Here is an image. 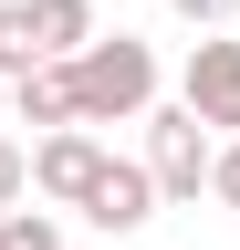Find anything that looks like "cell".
<instances>
[{"mask_svg": "<svg viewBox=\"0 0 240 250\" xmlns=\"http://www.w3.org/2000/svg\"><path fill=\"white\" fill-rule=\"evenodd\" d=\"M32 42H42V62H73L94 42V0H32Z\"/></svg>", "mask_w": 240, "mask_h": 250, "instance_id": "7", "label": "cell"}, {"mask_svg": "<svg viewBox=\"0 0 240 250\" xmlns=\"http://www.w3.org/2000/svg\"><path fill=\"white\" fill-rule=\"evenodd\" d=\"M42 62V42H32V0H0V83H21Z\"/></svg>", "mask_w": 240, "mask_h": 250, "instance_id": "8", "label": "cell"}, {"mask_svg": "<svg viewBox=\"0 0 240 250\" xmlns=\"http://www.w3.org/2000/svg\"><path fill=\"white\" fill-rule=\"evenodd\" d=\"M177 104H188L209 136H240V42H230V31H198V42H188Z\"/></svg>", "mask_w": 240, "mask_h": 250, "instance_id": "3", "label": "cell"}, {"mask_svg": "<svg viewBox=\"0 0 240 250\" xmlns=\"http://www.w3.org/2000/svg\"><path fill=\"white\" fill-rule=\"evenodd\" d=\"M209 167H219V136L188 115V104H146V177H157L167 208H198L209 198Z\"/></svg>", "mask_w": 240, "mask_h": 250, "instance_id": "2", "label": "cell"}, {"mask_svg": "<svg viewBox=\"0 0 240 250\" xmlns=\"http://www.w3.org/2000/svg\"><path fill=\"white\" fill-rule=\"evenodd\" d=\"M0 125H11V83H0Z\"/></svg>", "mask_w": 240, "mask_h": 250, "instance_id": "13", "label": "cell"}, {"mask_svg": "<svg viewBox=\"0 0 240 250\" xmlns=\"http://www.w3.org/2000/svg\"><path fill=\"white\" fill-rule=\"evenodd\" d=\"M21 198H32V146H11V136H0V219H11Z\"/></svg>", "mask_w": 240, "mask_h": 250, "instance_id": "10", "label": "cell"}, {"mask_svg": "<svg viewBox=\"0 0 240 250\" xmlns=\"http://www.w3.org/2000/svg\"><path fill=\"white\" fill-rule=\"evenodd\" d=\"M94 167H105V136H94V125H52V136H32V198H63V208H84Z\"/></svg>", "mask_w": 240, "mask_h": 250, "instance_id": "5", "label": "cell"}, {"mask_svg": "<svg viewBox=\"0 0 240 250\" xmlns=\"http://www.w3.org/2000/svg\"><path fill=\"white\" fill-rule=\"evenodd\" d=\"M167 11H177V21H188V31H219V21L240 11V0H167Z\"/></svg>", "mask_w": 240, "mask_h": 250, "instance_id": "12", "label": "cell"}, {"mask_svg": "<svg viewBox=\"0 0 240 250\" xmlns=\"http://www.w3.org/2000/svg\"><path fill=\"white\" fill-rule=\"evenodd\" d=\"M167 198H157V177H146V156H105L94 167V188H84V219H94L105 240H126V229H146Z\"/></svg>", "mask_w": 240, "mask_h": 250, "instance_id": "4", "label": "cell"}, {"mask_svg": "<svg viewBox=\"0 0 240 250\" xmlns=\"http://www.w3.org/2000/svg\"><path fill=\"white\" fill-rule=\"evenodd\" d=\"M209 198L240 208V136H219V167H209Z\"/></svg>", "mask_w": 240, "mask_h": 250, "instance_id": "11", "label": "cell"}, {"mask_svg": "<svg viewBox=\"0 0 240 250\" xmlns=\"http://www.w3.org/2000/svg\"><path fill=\"white\" fill-rule=\"evenodd\" d=\"M11 125H32V136H52V125H84V115H73V73H63V62H32V73L11 83Z\"/></svg>", "mask_w": 240, "mask_h": 250, "instance_id": "6", "label": "cell"}, {"mask_svg": "<svg viewBox=\"0 0 240 250\" xmlns=\"http://www.w3.org/2000/svg\"><path fill=\"white\" fill-rule=\"evenodd\" d=\"M63 73H73V115L84 125H146V104H157V52L136 31H94Z\"/></svg>", "mask_w": 240, "mask_h": 250, "instance_id": "1", "label": "cell"}, {"mask_svg": "<svg viewBox=\"0 0 240 250\" xmlns=\"http://www.w3.org/2000/svg\"><path fill=\"white\" fill-rule=\"evenodd\" d=\"M0 250H63V229H52L42 208H11L0 219Z\"/></svg>", "mask_w": 240, "mask_h": 250, "instance_id": "9", "label": "cell"}]
</instances>
